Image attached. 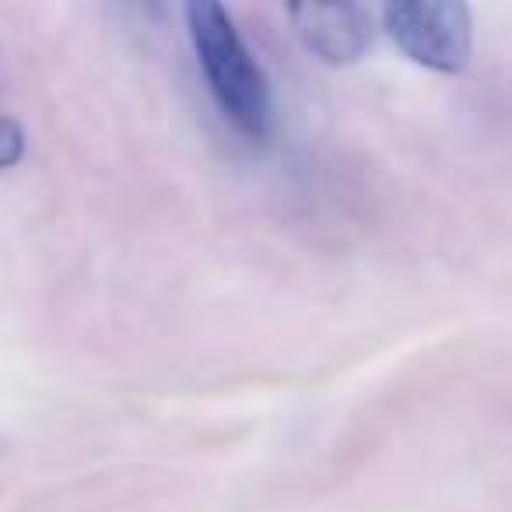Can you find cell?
<instances>
[{"label": "cell", "mask_w": 512, "mask_h": 512, "mask_svg": "<svg viewBox=\"0 0 512 512\" xmlns=\"http://www.w3.org/2000/svg\"><path fill=\"white\" fill-rule=\"evenodd\" d=\"M186 25H190L197 60L204 67L207 88L221 113L246 137L264 141L271 130V85L242 43L232 15L221 4L200 0L186 8Z\"/></svg>", "instance_id": "cell-1"}, {"label": "cell", "mask_w": 512, "mask_h": 512, "mask_svg": "<svg viewBox=\"0 0 512 512\" xmlns=\"http://www.w3.org/2000/svg\"><path fill=\"white\" fill-rule=\"evenodd\" d=\"M383 22L393 43L414 64L442 74H460L467 67L474 29H470V11L463 4H439V0L390 4L383 8Z\"/></svg>", "instance_id": "cell-2"}, {"label": "cell", "mask_w": 512, "mask_h": 512, "mask_svg": "<svg viewBox=\"0 0 512 512\" xmlns=\"http://www.w3.org/2000/svg\"><path fill=\"white\" fill-rule=\"evenodd\" d=\"M299 39L327 64H355L372 50V15L362 4H295L288 8Z\"/></svg>", "instance_id": "cell-3"}, {"label": "cell", "mask_w": 512, "mask_h": 512, "mask_svg": "<svg viewBox=\"0 0 512 512\" xmlns=\"http://www.w3.org/2000/svg\"><path fill=\"white\" fill-rule=\"evenodd\" d=\"M25 155V130L11 116L0 113V172H8Z\"/></svg>", "instance_id": "cell-4"}]
</instances>
